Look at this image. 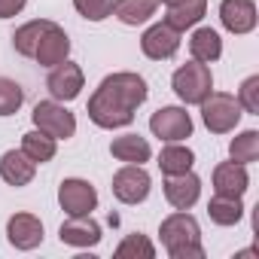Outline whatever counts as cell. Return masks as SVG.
I'll return each mask as SVG.
<instances>
[{
	"mask_svg": "<svg viewBox=\"0 0 259 259\" xmlns=\"http://www.w3.org/2000/svg\"><path fill=\"white\" fill-rule=\"evenodd\" d=\"M58 204L67 217H89L98 207V192L89 180L79 177H67L58 186Z\"/></svg>",
	"mask_w": 259,
	"mask_h": 259,
	"instance_id": "52a82bcc",
	"label": "cell"
},
{
	"mask_svg": "<svg viewBox=\"0 0 259 259\" xmlns=\"http://www.w3.org/2000/svg\"><path fill=\"white\" fill-rule=\"evenodd\" d=\"M177 98L183 104H201L210 92H213V76H210V67L201 64V61H189L183 67L174 70V79H171Z\"/></svg>",
	"mask_w": 259,
	"mask_h": 259,
	"instance_id": "277c9868",
	"label": "cell"
},
{
	"mask_svg": "<svg viewBox=\"0 0 259 259\" xmlns=\"http://www.w3.org/2000/svg\"><path fill=\"white\" fill-rule=\"evenodd\" d=\"M150 186H153V180H150V174L141 165H125V168H119L113 174V195L122 204H141V201H147Z\"/></svg>",
	"mask_w": 259,
	"mask_h": 259,
	"instance_id": "ba28073f",
	"label": "cell"
},
{
	"mask_svg": "<svg viewBox=\"0 0 259 259\" xmlns=\"http://www.w3.org/2000/svg\"><path fill=\"white\" fill-rule=\"evenodd\" d=\"M82 82H85L82 67L73 64V61H61V64L52 67V73H49V79H46V89H49V95H52L55 101L67 104V101H73V98L82 92Z\"/></svg>",
	"mask_w": 259,
	"mask_h": 259,
	"instance_id": "30bf717a",
	"label": "cell"
},
{
	"mask_svg": "<svg viewBox=\"0 0 259 259\" xmlns=\"http://www.w3.org/2000/svg\"><path fill=\"white\" fill-rule=\"evenodd\" d=\"M58 141L55 138H49L46 132H28V135H22V153L31 159V162H37V165H43V162H49V159H55V147Z\"/></svg>",
	"mask_w": 259,
	"mask_h": 259,
	"instance_id": "7402d4cb",
	"label": "cell"
},
{
	"mask_svg": "<svg viewBox=\"0 0 259 259\" xmlns=\"http://www.w3.org/2000/svg\"><path fill=\"white\" fill-rule=\"evenodd\" d=\"M156 256V247L147 235L135 232V235H125L122 244L116 247V259H153Z\"/></svg>",
	"mask_w": 259,
	"mask_h": 259,
	"instance_id": "4316f807",
	"label": "cell"
},
{
	"mask_svg": "<svg viewBox=\"0 0 259 259\" xmlns=\"http://www.w3.org/2000/svg\"><path fill=\"white\" fill-rule=\"evenodd\" d=\"M7 238L16 250H34L43 244V223L34 213H16L7 223Z\"/></svg>",
	"mask_w": 259,
	"mask_h": 259,
	"instance_id": "4fadbf2b",
	"label": "cell"
},
{
	"mask_svg": "<svg viewBox=\"0 0 259 259\" xmlns=\"http://www.w3.org/2000/svg\"><path fill=\"white\" fill-rule=\"evenodd\" d=\"M198 107H201V119L210 135H229L241 122V104L229 92H210Z\"/></svg>",
	"mask_w": 259,
	"mask_h": 259,
	"instance_id": "3957f363",
	"label": "cell"
},
{
	"mask_svg": "<svg viewBox=\"0 0 259 259\" xmlns=\"http://www.w3.org/2000/svg\"><path fill=\"white\" fill-rule=\"evenodd\" d=\"M58 238L61 244H70V247H95L101 241V226L89 217H70L67 223H61L58 229Z\"/></svg>",
	"mask_w": 259,
	"mask_h": 259,
	"instance_id": "2e32d148",
	"label": "cell"
},
{
	"mask_svg": "<svg viewBox=\"0 0 259 259\" xmlns=\"http://www.w3.org/2000/svg\"><path fill=\"white\" fill-rule=\"evenodd\" d=\"M110 153H113V159L128 162V165H144V162H150V156H153L150 141L141 138V135H122V138H116V141L110 144Z\"/></svg>",
	"mask_w": 259,
	"mask_h": 259,
	"instance_id": "ac0fdd59",
	"label": "cell"
},
{
	"mask_svg": "<svg viewBox=\"0 0 259 259\" xmlns=\"http://www.w3.org/2000/svg\"><path fill=\"white\" fill-rule=\"evenodd\" d=\"M113 4H116V0H73L76 13H79L82 19H89V22H104V19H110V16H113Z\"/></svg>",
	"mask_w": 259,
	"mask_h": 259,
	"instance_id": "f1b7e54d",
	"label": "cell"
},
{
	"mask_svg": "<svg viewBox=\"0 0 259 259\" xmlns=\"http://www.w3.org/2000/svg\"><path fill=\"white\" fill-rule=\"evenodd\" d=\"M147 79L122 70V73H110L101 79V85L95 89V95L89 98V119L98 128H125L135 122V110L147 101Z\"/></svg>",
	"mask_w": 259,
	"mask_h": 259,
	"instance_id": "6da1fadb",
	"label": "cell"
},
{
	"mask_svg": "<svg viewBox=\"0 0 259 259\" xmlns=\"http://www.w3.org/2000/svg\"><path fill=\"white\" fill-rule=\"evenodd\" d=\"M159 10V0H116L113 4V16L122 22V25H144L156 16Z\"/></svg>",
	"mask_w": 259,
	"mask_h": 259,
	"instance_id": "ffe728a7",
	"label": "cell"
},
{
	"mask_svg": "<svg viewBox=\"0 0 259 259\" xmlns=\"http://www.w3.org/2000/svg\"><path fill=\"white\" fill-rule=\"evenodd\" d=\"M198 195H201V180L192 171H186V174H168V180H165V198H168L171 207L189 210L198 201Z\"/></svg>",
	"mask_w": 259,
	"mask_h": 259,
	"instance_id": "7c38bea8",
	"label": "cell"
},
{
	"mask_svg": "<svg viewBox=\"0 0 259 259\" xmlns=\"http://www.w3.org/2000/svg\"><path fill=\"white\" fill-rule=\"evenodd\" d=\"M229 156H232V162H241V165H250V162H256L259 159V132H241L238 138H232V144H229Z\"/></svg>",
	"mask_w": 259,
	"mask_h": 259,
	"instance_id": "484cf974",
	"label": "cell"
},
{
	"mask_svg": "<svg viewBox=\"0 0 259 259\" xmlns=\"http://www.w3.org/2000/svg\"><path fill=\"white\" fill-rule=\"evenodd\" d=\"M150 132L165 144H180L192 135V116L183 107H162L150 116Z\"/></svg>",
	"mask_w": 259,
	"mask_h": 259,
	"instance_id": "8992f818",
	"label": "cell"
},
{
	"mask_svg": "<svg viewBox=\"0 0 259 259\" xmlns=\"http://www.w3.org/2000/svg\"><path fill=\"white\" fill-rule=\"evenodd\" d=\"M177 49H180V31H174L168 22L147 28L141 37V52L153 61H165V58L177 55Z\"/></svg>",
	"mask_w": 259,
	"mask_h": 259,
	"instance_id": "9c48e42d",
	"label": "cell"
},
{
	"mask_svg": "<svg viewBox=\"0 0 259 259\" xmlns=\"http://www.w3.org/2000/svg\"><path fill=\"white\" fill-rule=\"evenodd\" d=\"M28 0H0V19H13L25 10Z\"/></svg>",
	"mask_w": 259,
	"mask_h": 259,
	"instance_id": "4dcf8cb0",
	"label": "cell"
},
{
	"mask_svg": "<svg viewBox=\"0 0 259 259\" xmlns=\"http://www.w3.org/2000/svg\"><path fill=\"white\" fill-rule=\"evenodd\" d=\"M159 235H162V244L171 259H204L201 229H198L195 217H189L186 210L165 217L159 226Z\"/></svg>",
	"mask_w": 259,
	"mask_h": 259,
	"instance_id": "7a4b0ae2",
	"label": "cell"
},
{
	"mask_svg": "<svg viewBox=\"0 0 259 259\" xmlns=\"http://www.w3.org/2000/svg\"><path fill=\"white\" fill-rule=\"evenodd\" d=\"M31 119H34V125L40 128V132H46L55 141H67L76 132V119H73V113L61 101H40L34 107Z\"/></svg>",
	"mask_w": 259,
	"mask_h": 259,
	"instance_id": "5b68a950",
	"label": "cell"
},
{
	"mask_svg": "<svg viewBox=\"0 0 259 259\" xmlns=\"http://www.w3.org/2000/svg\"><path fill=\"white\" fill-rule=\"evenodd\" d=\"M189 52L195 61L201 64H213L220 55H223V40L213 28H198L192 37H189Z\"/></svg>",
	"mask_w": 259,
	"mask_h": 259,
	"instance_id": "44dd1931",
	"label": "cell"
},
{
	"mask_svg": "<svg viewBox=\"0 0 259 259\" xmlns=\"http://www.w3.org/2000/svg\"><path fill=\"white\" fill-rule=\"evenodd\" d=\"M250 186V174L241 162H223L213 168V189L217 195H229V198H241Z\"/></svg>",
	"mask_w": 259,
	"mask_h": 259,
	"instance_id": "9a60e30c",
	"label": "cell"
},
{
	"mask_svg": "<svg viewBox=\"0 0 259 259\" xmlns=\"http://www.w3.org/2000/svg\"><path fill=\"white\" fill-rule=\"evenodd\" d=\"M49 25H52L49 19H34V22L22 25V28L13 34V46H16V52L25 55V58H34L37 43H40V37H43V31H46Z\"/></svg>",
	"mask_w": 259,
	"mask_h": 259,
	"instance_id": "603a6c76",
	"label": "cell"
},
{
	"mask_svg": "<svg viewBox=\"0 0 259 259\" xmlns=\"http://www.w3.org/2000/svg\"><path fill=\"white\" fill-rule=\"evenodd\" d=\"M238 104H241V110L259 116V76H247V79L241 82V89H238Z\"/></svg>",
	"mask_w": 259,
	"mask_h": 259,
	"instance_id": "f546056e",
	"label": "cell"
},
{
	"mask_svg": "<svg viewBox=\"0 0 259 259\" xmlns=\"http://www.w3.org/2000/svg\"><path fill=\"white\" fill-rule=\"evenodd\" d=\"M67 55H70V37L64 34V28H58V25L52 22V25L43 31L34 58H37L40 67H55V64L67 61Z\"/></svg>",
	"mask_w": 259,
	"mask_h": 259,
	"instance_id": "8fae6325",
	"label": "cell"
},
{
	"mask_svg": "<svg viewBox=\"0 0 259 259\" xmlns=\"http://www.w3.org/2000/svg\"><path fill=\"white\" fill-rule=\"evenodd\" d=\"M192 162H195L192 150L189 147H180V144H168L159 153V168H162L165 177L168 174H186V171H192Z\"/></svg>",
	"mask_w": 259,
	"mask_h": 259,
	"instance_id": "cb8c5ba5",
	"label": "cell"
},
{
	"mask_svg": "<svg viewBox=\"0 0 259 259\" xmlns=\"http://www.w3.org/2000/svg\"><path fill=\"white\" fill-rule=\"evenodd\" d=\"M37 174V162H31L22 150H7L0 156V177L10 186H28Z\"/></svg>",
	"mask_w": 259,
	"mask_h": 259,
	"instance_id": "e0dca14e",
	"label": "cell"
},
{
	"mask_svg": "<svg viewBox=\"0 0 259 259\" xmlns=\"http://www.w3.org/2000/svg\"><path fill=\"white\" fill-rule=\"evenodd\" d=\"M25 104V92L16 79L0 76V116H13L19 113V107Z\"/></svg>",
	"mask_w": 259,
	"mask_h": 259,
	"instance_id": "83f0119b",
	"label": "cell"
},
{
	"mask_svg": "<svg viewBox=\"0 0 259 259\" xmlns=\"http://www.w3.org/2000/svg\"><path fill=\"white\" fill-rule=\"evenodd\" d=\"M165 22L174 28V31H186L192 25H198L207 13V0H183V4H174V7H165Z\"/></svg>",
	"mask_w": 259,
	"mask_h": 259,
	"instance_id": "d6986e66",
	"label": "cell"
},
{
	"mask_svg": "<svg viewBox=\"0 0 259 259\" xmlns=\"http://www.w3.org/2000/svg\"><path fill=\"white\" fill-rule=\"evenodd\" d=\"M220 22L232 34H250L256 28V4L253 0H223Z\"/></svg>",
	"mask_w": 259,
	"mask_h": 259,
	"instance_id": "5bb4252c",
	"label": "cell"
},
{
	"mask_svg": "<svg viewBox=\"0 0 259 259\" xmlns=\"http://www.w3.org/2000/svg\"><path fill=\"white\" fill-rule=\"evenodd\" d=\"M207 217H210L217 226H235V223L244 217V204H241V198L213 195L210 204H207Z\"/></svg>",
	"mask_w": 259,
	"mask_h": 259,
	"instance_id": "d4e9b609",
	"label": "cell"
},
{
	"mask_svg": "<svg viewBox=\"0 0 259 259\" xmlns=\"http://www.w3.org/2000/svg\"><path fill=\"white\" fill-rule=\"evenodd\" d=\"M159 4H165V7H174V4H183V0H159Z\"/></svg>",
	"mask_w": 259,
	"mask_h": 259,
	"instance_id": "1f68e13d",
	"label": "cell"
}]
</instances>
